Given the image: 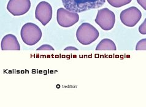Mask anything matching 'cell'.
I'll list each match as a JSON object with an SVG mask.
<instances>
[{"mask_svg": "<svg viewBox=\"0 0 146 107\" xmlns=\"http://www.w3.org/2000/svg\"><path fill=\"white\" fill-rule=\"evenodd\" d=\"M62 1L67 10L80 13L102 7L106 0H62Z\"/></svg>", "mask_w": 146, "mask_h": 107, "instance_id": "6da1fadb", "label": "cell"}, {"mask_svg": "<svg viewBox=\"0 0 146 107\" xmlns=\"http://www.w3.org/2000/svg\"><path fill=\"white\" fill-rule=\"evenodd\" d=\"M64 50H78V49L74 47H68L64 49Z\"/></svg>", "mask_w": 146, "mask_h": 107, "instance_id": "2e32d148", "label": "cell"}, {"mask_svg": "<svg viewBox=\"0 0 146 107\" xmlns=\"http://www.w3.org/2000/svg\"><path fill=\"white\" fill-rule=\"evenodd\" d=\"M20 36L24 43L29 46H33L41 39L42 31L36 24L27 23L22 26Z\"/></svg>", "mask_w": 146, "mask_h": 107, "instance_id": "3957f363", "label": "cell"}, {"mask_svg": "<svg viewBox=\"0 0 146 107\" xmlns=\"http://www.w3.org/2000/svg\"><path fill=\"white\" fill-rule=\"evenodd\" d=\"M117 47L115 43L109 39H104L96 47V50H116Z\"/></svg>", "mask_w": 146, "mask_h": 107, "instance_id": "30bf717a", "label": "cell"}, {"mask_svg": "<svg viewBox=\"0 0 146 107\" xmlns=\"http://www.w3.org/2000/svg\"><path fill=\"white\" fill-rule=\"evenodd\" d=\"M139 31L141 34L145 35L146 34V20H144V21L143 24H141L139 27Z\"/></svg>", "mask_w": 146, "mask_h": 107, "instance_id": "4fadbf2b", "label": "cell"}, {"mask_svg": "<svg viewBox=\"0 0 146 107\" xmlns=\"http://www.w3.org/2000/svg\"><path fill=\"white\" fill-rule=\"evenodd\" d=\"M142 17L141 11L136 7H130L120 13L121 23L128 27H133L139 22Z\"/></svg>", "mask_w": 146, "mask_h": 107, "instance_id": "8992f818", "label": "cell"}, {"mask_svg": "<svg viewBox=\"0 0 146 107\" xmlns=\"http://www.w3.org/2000/svg\"><path fill=\"white\" fill-rule=\"evenodd\" d=\"M2 50H20V46L16 37L11 34L6 35L1 43Z\"/></svg>", "mask_w": 146, "mask_h": 107, "instance_id": "9c48e42d", "label": "cell"}, {"mask_svg": "<svg viewBox=\"0 0 146 107\" xmlns=\"http://www.w3.org/2000/svg\"><path fill=\"white\" fill-rule=\"evenodd\" d=\"M37 50H54V48L50 45L45 44L39 47Z\"/></svg>", "mask_w": 146, "mask_h": 107, "instance_id": "5bb4252c", "label": "cell"}, {"mask_svg": "<svg viewBox=\"0 0 146 107\" xmlns=\"http://www.w3.org/2000/svg\"><path fill=\"white\" fill-rule=\"evenodd\" d=\"M35 17L43 26H46L52 17V7L50 4L46 1L40 2L36 8Z\"/></svg>", "mask_w": 146, "mask_h": 107, "instance_id": "ba28073f", "label": "cell"}, {"mask_svg": "<svg viewBox=\"0 0 146 107\" xmlns=\"http://www.w3.org/2000/svg\"><path fill=\"white\" fill-rule=\"evenodd\" d=\"M115 22V14L108 8H103L98 11L95 22L102 30L109 31L114 26Z\"/></svg>", "mask_w": 146, "mask_h": 107, "instance_id": "277c9868", "label": "cell"}, {"mask_svg": "<svg viewBox=\"0 0 146 107\" xmlns=\"http://www.w3.org/2000/svg\"><path fill=\"white\" fill-rule=\"evenodd\" d=\"M99 31L91 24L83 23L76 31V38L84 45H90L98 38Z\"/></svg>", "mask_w": 146, "mask_h": 107, "instance_id": "7a4b0ae2", "label": "cell"}, {"mask_svg": "<svg viewBox=\"0 0 146 107\" xmlns=\"http://www.w3.org/2000/svg\"><path fill=\"white\" fill-rule=\"evenodd\" d=\"M137 2L144 10H146V0H137Z\"/></svg>", "mask_w": 146, "mask_h": 107, "instance_id": "9a60e30c", "label": "cell"}, {"mask_svg": "<svg viewBox=\"0 0 146 107\" xmlns=\"http://www.w3.org/2000/svg\"><path fill=\"white\" fill-rule=\"evenodd\" d=\"M79 15L78 13L61 7L56 12V20L60 26L64 28L71 27L78 22Z\"/></svg>", "mask_w": 146, "mask_h": 107, "instance_id": "5b68a950", "label": "cell"}, {"mask_svg": "<svg viewBox=\"0 0 146 107\" xmlns=\"http://www.w3.org/2000/svg\"><path fill=\"white\" fill-rule=\"evenodd\" d=\"M136 50H146V39H143L140 40L137 43L136 46Z\"/></svg>", "mask_w": 146, "mask_h": 107, "instance_id": "7c38bea8", "label": "cell"}, {"mask_svg": "<svg viewBox=\"0 0 146 107\" xmlns=\"http://www.w3.org/2000/svg\"><path fill=\"white\" fill-rule=\"evenodd\" d=\"M111 6L114 7H120L130 3L132 0H107Z\"/></svg>", "mask_w": 146, "mask_h": 107, "instance_id": "8fae6325", "label": "cell"}, {"mask_svg": "<svg viewBox=\"0 0 146 107\" xmlns=\"http://www.w3.org/2000/svg\"><path fill=\"white\" fill-rule=\"evenodd\" d=\"M30 7V0H9L7 9L14 16H20L27 13Z\"/></svg>", "mask_w": 146, "mask_h": 107, "instance_id": "52a82bcc", "label": "cell"}]
</instances>
